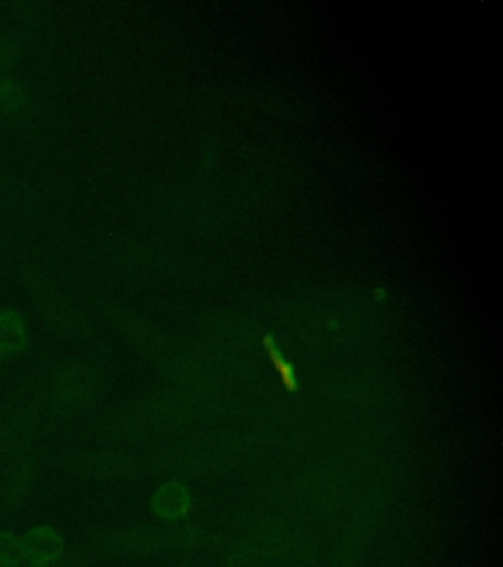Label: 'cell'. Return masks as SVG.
<instances>
[{"label":"cell","mask_w":503,"mask_h":567,"mask_svg":"<svg viewBox=\"0 0 503 567\" xmlns=\"http://www.w3.org/2000/svg\"><path fill=\"white\" fill-rule=\"evenodd\" d=\"M24 567H57L65 556V538L50 524H38L22 534Z\"/></svg>","instance_id":"cell-1"},{"label":"cell","mask_w":503,"mask_h":567,"mask_svg":"<svg viewBox=\"0 0 503 567\" xmlns=\"http://www.w3.org/2000/svg\"><path fill=\"white\" fill-rule=\"evenodd\" d=\"M30 326L17 308H0V361H12L30 347Z\"/></svg>","instance_id":"cell-2"},{"label":"cell","mask_w":503,"mask_h":567,"mask_svg":"<svg viewBox=\"0 0 503 567\" xmlns=\"http://www.w3.org/2000/svg\"><path fill=\"white\" fill-rule=\"evenodd\" d=\"M35 483L34 461L28 455H18L10 463L9 471L4 475V501L9 506H20L32 493Z\"/></svg>","instance_id":"cell-3"},{"label":"cell","mask_w":503,"mask_h":567,"mask_svg":"<svg viewBox=\"0 0 503 567\" xmlns=\"http://www.w3.org/2000/svg\"><path fill=\"white\" fill-rule=\"evenodd\" d=\"M191 493L181 483H168L151 496V511L161 520H179L191 508Z\"/></svg>","instance_id":"cell-4"},{"label":"cell","mask_w":503,"mask_h":567,"mask_svg":"<svg viewBox=\"0 0 503 567\" xmlns=\"http://www.w3.org/2000/svg\"><path fill=\"white\" fill-rule=\"evenodd\" d=\"M88 389H91V374L87 369L81 364H71L55 377L53 396L63 406H70L87 399Z\"/></svg>","instance_id":"cell-5"},{"label":"cell","mask_w":503,"mask_h":567,"mask_svg":"<svg viewBox=\"0 0 503 567\" xmlns=\"http://www.w3.org/2000/svg\"><path fill=\"white\" fill-rule=\"evenodd\" d=\"M30 103V93L22 81L12 73L0 75V115L14 116Z\"/></svg>","instance_id":"cell-6"},{"label":"cell","mask_w":503,"mask_h":567,"mask_svg":"<svg viewBox=\"0 0 503 567\" xmlns=\"http://www.w3.org/2000/svg\"><path fill=\"white\" fill-rule=\"evenodd\" d=\"M0 567H24L22 534L0 530Z\"/></svg>","instance_id":"cell-7"},{"label":"cell","mask_w":503,"mask_h":567,"mask_svg":"<svg viewBox=\"0 0 503 567\" xmlns=\"http://www.w3.org/2000/svg\"><path fill=\"white\" fill-rule=\"evenodd\" d=\"M264 346L265 351L270 354V359L274 361L275 369L280 372V377H282V382L287 386V389H295L297 386V382H295V374H293L292 364L287 363V359L280 353V349L274 343V337L264 336Z\"/></svg>","instance_id":"cell-8"},{"label":"cell","mask_w":503,"mask_h":567,"mask_svg":"<svg viewBox=\"0 0 503 567\" xmlns=\"http://www.w3.org/2000/svg\"><path fill=\"white\" fill-rule=\"evenodd\" d=\"M18 60H20V45L17 38L0 32V75L14 70Z\"/></svg>","instance_id":"cell-9"},{"label":"cell","mask_w":503,"mask_h":567,"mask_svg":"<svg viewBox=\"0 0 503 567\" xmlns=\"http://www.w3.org/2000/svg\"><path fill=\"white\" fill-rule=\"evenodd\" d=\"M17 177L12 176L9 169L0 166V209H4V212L17 209Z\"/></svg>","instance_id":"cell-10"}]
</instances>
